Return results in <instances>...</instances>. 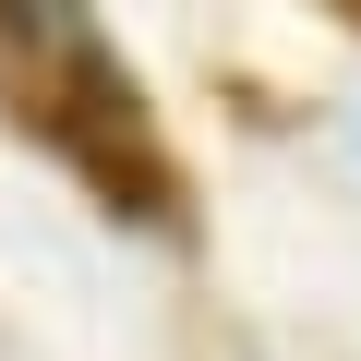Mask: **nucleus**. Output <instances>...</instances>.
Returning a JSON list of instances; mask_svg holds the SVG:
<instances>
[{"label": "nucleus", "mask_w": 361, "mask_h": 361, "mask_svg": "<svg viewBox=\"0 0 361 361\" xmlns=\"http://www.w3.org/2000/svg\"><path fill=\"white\" fill-rule=\"evenodd\" d=\"M349 13H361V0H349Z\"/></svg>", "instance_id": "nucleus-2"}, {"label": "nucleus", "mask_w": 361, "mask_h": 361, "mask_svg": "<svg viewBox=\"0 0 361 361\" xmlns=\"http://www.w3.org/2000/svg\"><path fill=\"white\" fill-rule=\"evenodd\" d=\"M0 97H13L25 133H49L97 193H133V217H157L169 169L133 121V85L109 73L97 25L73 13V0H0Z\"/></svg>", "instance_id": "nucleus-1"}]
</instances>
